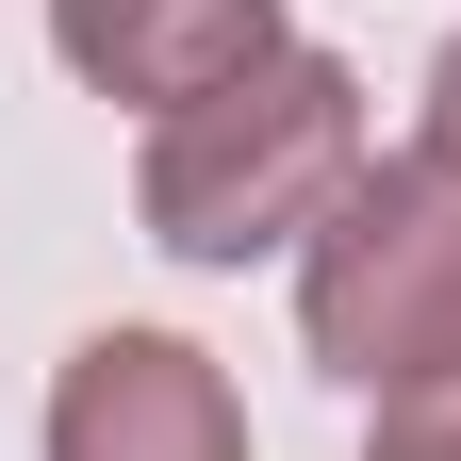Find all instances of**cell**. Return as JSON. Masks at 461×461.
Returning a JSON list of instances; mask_svg holds the SVG:
<instances>
[{"label":"cell","instance_id":"cell-1","mask_svg":"<svg viewBox=\"0 0 461 461\" xmlns=\"http://www.w3.org/2000/svg\"><path fill=\"white\" fill-rule=\"evenodd\" d=\"M313 182H346V83L330 67L214 83V99H182V132L149 149V214H165V248H198V264L264 248Z\"/></svg>","mask_w":461,"mask_h":461},{"label":"cell","instance_id":"cell-2","mask_svg":"<svg viewBox=\"0 0 461 461\" xmlns=\"http://www.w3.org/2000/svg\"><path fill=\"white\" fill-rule=\"evenodd\" d=\"M313 346L395 395L461 379V182L445 165H395V182L346 198L330 264H313Z\"/></svg>","mask_w":461,"mask_h":461},{"label":"cell","instance_id":"cell-3","mask_svg":"<svg viewBox=\"0 0 461 461\" xmlns=\"http://www.w3.org/2000/svg\"><path fill=\"white\" fill-rule=\"evenodd\" d=\"M50 461H248V429H230V395L198 379V346L165 330H99L67 412H50Z\"/></svg>","mask_w":461,"mask_h":461},{"label":"cell","instance_id":"cell-4","mask_svg":"<svg viewBox=\"0 0 461 461\" xmlns=\"http://www.w3.org/2000/svg\"><path fill=\"white\" fill-rule=\"evenodd\" d=\"M67 50L132 99H214L264 67V0H67Z\"/></svg>","mask_w":461,"mask_h":461},{"label":"cell","instance_id":"cell-5","mask_svg":"<svg viewBox=\"0 0 461 461\" xmlns=\"http://www.w3.org/2000/svg\"><path fill=\"white\" fill-rule=\"evenodd\" d=\"M379 461H461V379H429V395H412V412H395V429H379Z\"/></svg>","mask_w":461,"mask_h":461},{"label":"cell","instance_id":"cell-6","mask_svg":"<svg viewBox=\"0 0 461 461\" xmlns=\"http://www.w3.org/2000/svg\"><path fill=\"white\" fill-rule=\"evenodd\" d=\"M429 165L461 182V50H445V99H429Z\"/></svg>","mask_w":461,"mask_h":461}]
</instances>
